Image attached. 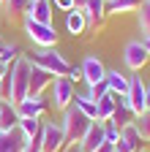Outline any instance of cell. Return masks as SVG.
Instances as JSON below:
<instances>
[{
	"label": "cell",
	"mask_w": 150,
	"mask_h": 152,
	"mask_svg": "<svg viewBox=\"0 0 150 152\" xmlns=\"http://www.w3.org/2000/svg\"><path fill=\"white\" fill-rule=\"evenodd\" d=\"M27 60H30L33 65L44 68V71L52 73V76H68V71H71V63H68L55 46H52V49H35V52H30Z\"/></svg>",
	"instance_id": "1"
},
{
	"label": "cell",
	"mask_w": 150,
	"mask_h": 152,
	"mask_svg": "<svg viewBox=\"0 0 150 152\" xmlns=\"http://www.w3.org/2000/svg\"><path fill=\"white\" fill-rule=\"evenodd\" d=\"M90 122H93V120H87L85 114L71 103V106L63 111V117H60V128H63V133H66V141H68V144H77V141L85 136V130L90 128Z\"/></svg>",
	"instance_id": "2"
},
{
	"label": "cell",
	"mask_w": 150,
	"mask_h": 152,
	"mask_svg": "<svg viewBox=\"0 0 150 152\" xmlns=\"http://www.w3.org/2000/svg\"><path fill=\"white\" fill-rule=\"evenodd\" d=\"M74 98H77V87H74V82L68 79V76H55L52 84H49V106L55 111H66Z\"/></svg>",
	"instance_id": "3"
},
{
	"label": "cell",
	"mask_w": 150,
	"mask_h": 152,
	"mask_svg": "<svg viewBox=\"0 0 150 152\" xmlns=\"http://www.w3.org/2000/svg\"><path fill=\"white\" fill-rule=\"evenodd\" d=\"M25 35H27L38 49H52V46H58V33H55L52 25H41V22H30V19H25Z\"/></svg>",
	"instance_id": "4"
},
{
	"label": "cell",
	"mask_w": 150,
	"mask_h": 152,
	"mask_svg": "<svg viewBox=\"0 0 150 152\" xmlns=\"http://www.w3.org/2000/svg\"><path fill=\"white\" fill-rule=\"evenodd\" d=\"M147 60H150V54L142 46V41H128L123 46V63H126L128 71H142L147 65Z\"/></svg>",
	"instance_id": "5"
},
{
	"label": "cell",
	"mask_w": 150,
	"mask_h": 152,
	"mask_svg": "<svg viewBox=\"0 0 150 152\" xmlns=\"http://www.w3.org/2000/svg\"><path fill=\"white\" fill-rule=\"evenodd\" d=\"M41 133H44V152H63L66 149L68 141H66V133H63L60 122H44Z\"/></svg>",
	"instance_id": "6"
},
{
	"label": "cell",
	"mask_w": 150,
	"mask_h": 152,
	"mask_svg": "<svg viewBox=\"0 0 150 152\" xmlns=\"http://www.w3.org/2000/svg\"><path fill=\"white\" fill-rule=\"evenodd\" d=\"M14 106H16V114H19V117H38L41 120L47 114V109H49V101L44 95H27V98H22Z\"/></svg>",
	"instance_id": "7"
},
{
	"label": "cell",
	"mask_w": 150,
	"mask_h": 152,
	"mask_svg": "<svg viewBox=\"0 0 150 152\" xmlns=\"http://www.w3.org/2000/svg\"><path fill=\"white\" fill-rule=\"evenodd\" d=\"M79 68H82V82H85L87 87L96 84V82H104V76H106V68H104V63L98 60L96 54H87Z\"/></svg>",
	"instance_id": "8"
},
{
	"label": "cell",
	"mask_w": 150,
	"mask_h": 152,
	"mask_svg": "<svg viewBox=\"0 0 150 152\" xmlns=\"http://www.w3.org/2000/svg\"><path fill=\"white\" fill-rule=\"evenodd\" d=\"M25 19H30V22H41V25H52V19H55L52 0H30V8H27Z\"/></svg>",
	"instance_id": "9"
},
{
	"label": "cell",
	"mask_w": 150,
	"mask_h": 152,
	"mask_svg": "<svg viewBox=\"0 0 150 152\" xmlns=\"http://www.w3.org/2000/svg\"><path fill=\"white\" fill-rule=\"evenodd\" d=\"M128 106H131V111L137 114H145L147 111V103H145V82L139 79V76H131V84H128Z\"/></svg>",
	"instance_id": "10"
},
{
	"label": "cell",
	"mask_w": 150,
	"mask_h": 152,
	"mask_svg": "<svg viewBox=\"0 0 150 152\" xmlns=\"http://www.w3.org/2000/svg\"><path fill=\"white\" fill-rule=\"evenodd\" d=\"M85 19H87V27H93V30H98V27H104V22H106V0H87L85 3Z\"/></svg>",
	"instance_id": "11"
},
{
	"label": "cell",
	"mask_w": 150,
	"mask_h": 152,
	"mask_svg": "<svg viewBox=\"0 0 150 152\" xmlns=\"http://www.w3.org/2000/svg\"><path fill=\"white\" fill-rule=\"evenodd\" d=\"M77 144L82 147V152H96V149L104 144V122L93 120V122H90V128L85 130V136H82Z\"/></svg>",
	"instance_id": "12"
},
{
	"label": "cell",
	"mask_w": 150,
	"mask_h": 152,
	"mask_svg": "<svg viewBox=\"0 0 150 152\" xmlns=\"http://www.w3.org/2000/svg\"><path fill=\"white\" fill-rule=\"evenodd\" d=\"M52 79H55L52 73H47L44 68H38V65L30 63V84H27V95H44V92L49 90Z\"/></svg>",
	"instance_id": "13"
},
{
	"label": "cell",
	"mask_w": 150,
	"mask_h": 152,
	"mask_svg": "<svg viewBox=\"0 0 150 152\" xmlns=\"http://www.w3.org/2000/svg\"><path fill=\"white\" fill-rule=\"evenodd\" d=\"M25 136L19 128L14 130H0V152H22L25 149Z\"/></svg>",
	"instance_id": "14"
},
{
	"label": "cell",
	"mask_w": 150,
	"mask_h": 152,
	"mask_svg": "<svg viewBox=\"0 0 150 152\" xmlns=\"http://www.w3.org/2000/svg\"><path fill=\"white\" fill-rule=\"evenodd\" d=\"M66 30H68V35H82L85 30H87V19H85V11H79V8H74V11H66Z\"/></svg>",
	"instance_id": "15"
},
{
	"label": "cell",
	"mask_w": 150,
	"mask_h": 152,
	"mask_svg": "<svg viewBox=\"0 0 150 152\" xmlns=\"http://www.w3.org/2000/svg\"><path fill=\"white\" fill-rule=\"evenodd\" d=\"M104 82H106L109 92H115V95H126V92H128V84H131V76H126V73H120V71H106Z\"/></svg>",
	"instance_id": "16"
},
{
	"label": "cell",
	"mask_w": 150,
	"mask_h": 152,
	"mask_svg": "<svg viewBox=\"0 0 150 152\" xmlns=\"http://www.w3.org/2000/svg\"><path fill=\"white\" fill-rule=\"evenodd\" d=\"M30 8V0H6L3 3V16L8 19V22H14V19L25 16Z\"/></svg>",
	"instance_id": "17"
},
{
	"label": "cell",
	"mask_w": 150,
	"mask_h": 152,
	"mask_svg": "<svg viewBox=\"0 0 150 152\" xmlns=\"http://www.w3.org/2000/svg\"><path fill=\"white\" fill-rule=\"evenodd\" d=\"M16 125H19V114H16V106L14 103H3V109H0V130H14Z\"/></svg>",
	"instance_id": "18"
},
{
	"label": "cell",
	"mask_w": 150,
	"mask_h": 152,
	"mask_svg": "<svg viewBox=\"0 0 150 152\" xmlns=\"http://www.w3.org/2000/svg\"><path fill=\"white\" fill-rule=\"evenodd\" d=\"M74 106H77L87 120H98V109H96V101L90 98V95H77L74 98Z\"/></svg>",
	"instance_id": "19"
},
{
	"label": "cell",
	"mask_w": 150,
	"mask_h": 152,
	"mask_svg": "<svg viewBox=\"0 0 150 152\" xmlns=\"http://www.w3.org/2000/svg\"><path fill=\"white\" fill-rule=\"evenodd\" d=\"M142 0H106V14H128L137 11Z\"/></svg>",
	"instance_id": "20"
},
{
	"label": "cell",
	"mask_w": 150,
	"mask_h": 152,
	"mask_svg": "<svg viewBox=\"0 0 150 152\" xmlns=\"http://www.w3.org/2000/svg\"><path fill=\"white\" fill-rule=\"evenodd\" d=\"M96 109H98V122L112 120V114H115V98H112V92L96 101Z\"/></svg>",
	"instance_id": "21"
},
{
	"label": "cell",
	"mask_w": 150,
	"mask_h": 152,
	"mask_svg": "<svg viewBox=\"0 0 150 152\" xmlns=\"http://www.w3.org/2000/svg\"><path fill=\"white\" fill-rule=\"evenodd\" d=\"M41 125H44V122H41L38 117H19V125H16V128L22 130V136H25V139H33L35 133L41 130Z\"/></svg>",
	"instance_id": "22"
},
{
	"label": "cell",
	"mask_w": 150,
	"mask_h": 152,
	"mask_svg": "<svg viewBox=\"0 0 150 152\" xmlns=\"http://www.w3.org/2000/svg\"><path fill=\"white\" fill-rule=\"evenodd\" d=\"M137 25L145 35H150V0H142L137 8Z\"/></svg>",
	"instance_id": "23"
},
{
	"label": "cell",
	"mask_w": 150,
	"mask_h": 152,
	"mask_svg": "<svg viewBox=\"0 0 150 152\" xmlns=\"http://www.w3.org/2000/svg\"><path fill=\"white\" fill-rule=\"evenodd\" d=\"M134 125H137V130H139L142 141H145V144H150V111L139 114V117L134 120Z\"/></svg>",
	"instance_id": "24"
},
{
	"label": "cell",
	"mask_w": 150,
	"mask_h": 152,
	"mask_svg": "<svg viewBox=\"0 0 150 152\" xmlns=\"http://www.w3.org/2000/svg\"><path fill=\"white\" fill-rule=\"evenodd\" d=\"M25 52H22V46L19 44H6V49H3V63H16V60H19V57H22Z\"/></svg>",
	"instance_id": "25"
},
{
	"label": "cell",
	"mask_w": 150,
	"mask_h": 152,
	"mask_svg": "<svg viewBox=\"0 0 150 152\" xmlns=\"http://www.w3.org/2000/svg\"><path fill=\"white\" fill-rule=\"evenodd\" d=\"M41 128H44V125H41ZM22 152H44V133L38 130V133H35L33 139H27V141H25V149H22Z\"/></svg>",
	"instance_id": "26"
},
{
	"label": "cell",
	"mask_w": 150,
	"mask_h": 152,
	"mask_svg": "<svg viewBox=\"0 0 150 152\" xmlns=\"http://www.w3.org/2000/svg\"><path fill=\"white\" fill-rule=\"evenodd\" d=\"M117 139H120V128L115 125V122H104V141H109V144H117Z\"/></svg>",
	"instance_id": "27"
},
{
	"label": "cell",
	"mask_w": 150,
	"mask_h": 152,
	"mask_svg": "<svg viewBox=\"0 0 150 152\" xmlns=\"http://www.w3.org/2000/svg\"><path fill=\"white\" fill-rule=\"evenodd\" d=\"M87 95H90L93 101H98V98H104V95H109L106 82H96V84H90V87H87Z\"/></svg>",
	"instance_id": "28"
},
{
	"label": "cell",
	"mask_w": 150,
	"mask_h": 152,
	"mask_svg": "<svg viewBox=\"0 0 150 152\" xmlns=\"http://www.w3.org/2000/svg\"><path fill=\"white\" fill-rule=\"evenodd\" d=\"M52 6L58 11H74V0H52Z\"/></svg>",
	"instance_id": "29"
},
{
	"label": "cell",
	"mask_w": 150,
	"mask_h": 152,
	"mask_svg": "<svg viewBox=\"0 0 150 152\" xmlns=\"http://www.w3.org/2000/svg\"><path fill=\"white\" fill-rule=\"evenodd\" d=\"M68 79H71V82H82V68H79V65H71Z\"/></svg>",
	"instance_id": "30"
},
{
	"label": "cell",
	"mask_w": 150,
	"mask_h": 152,
	"mask_svg": "<svg viewBox=\"0 0 150 152\" xmlns=\"http://www.w3.org/2000/svg\"><path fill=\"white\" fill-rule=\"evenodd\" d=\"M8 63H3V60H0V84H3V79H6V73H8Z\"/></svg>",
	"instance_id": "31"
},
{
	"label": "cell",
	"mask_w": 150,
	"mask_h": 152,
	"mask_svg": "<svg viewBox=\"0 0 150 152\" xmlns=\"http://www.w3.org/2000/svg\"><path fill=\"white\" fill-rule=\"evenodd\" d=\"M96 152H115V144H109V141H104V144H101V147H98Z\"/></svg>",
	"instance_id": "32"
},
{
	"label": "cell",
	"mask_w": 150,
	"mask_h": 152,
	"mask_svg": "<svg viewBox=\"0 0 150 152\" xmlns=\"http://www.w3.org/2000/svg\"><path fill=\"white\" fill-rule=\"evenodd\" d=\"M63 152H82V147H79V144H66Z\"/></svg>",
	"instance_id": "33"
},
{
	"label": "cell",
	"mask_w": 150,
	"mask_h": 152,
	"mask_svg": "<svg viewBox=\"0 0 150 152\" xmlns=\"http://www.w3.org/2000/svg\"><path fill=\"white\" fill-rule=\"evenodd\" d=\"M145 103H147V111H150V84H145Z\"/></svg>",
	"instance_id": "34"
},
{
	"label": "cell",
	"mask_w": 150,
	"mask_h": 152,
	"mask_svg": "<svg viewBox=\"0 0 150 152\" xmlns=\"http://www.w3.org/2000/svg\"><path fill=\"white\" fill-rule=\"evenodd\" d=\"M142 46H145V49H147V54H150V35H145V38H142Z\"/></svg>",
	"instance_id": "35"
},
{
	"label": "cell",
	"mask_w": 150,
	"mask_h": 152,
	"mask_svg": "<svg viewBox=\"0 0 150 152\" xmlns=\"http://www.w3.org/2000/svg\"><path fill=\"white\" fill-rule=\"evenodd\" d=\"M85 3H87V0H74V8H79V11H82V8H85Z\"/></svg>",
	"instance_id": "36"
},
{
	"label": "cell",
	"mask_w": 150,
	"mask_h": 152,
	"mask_svg": "<svg viewBox=\"0 0 150 152\" xmlns=\"http://www.w3.org/2000/svg\"><path fill=\"white\" fill-rule=\"evenodd\" d=\"M3 49H6V44H0V60H3Z\"/></svg>",
	"instance_id": "37"
},
{
	"label": "cell",
	"mask_w": 150,
	"mask_h": 152,
	"mask_svg": "<svg viewBox=\"0 0 150 152\" xmlns=\"http://www.w3.org/2000/svg\"><path fill=\"white\" fill-rule=\"evenodd\" d=\"M3 103H6V101H3V98H0V109H3Z\"/></svg>",
	"instance_id": "38"
},
{
	"label": "cell",
	"mask_w": 150,
	"mask_h": 152,
	"mask_svg": "<svg viewBox=\"0 0 150 152\" xmlns=\"http://www.w3.org/2000/svg\"><path fill=\"white\" fill-rule=\"evenodd\" d=\"M139 152H150V149H139Z\"/></svg>",
	"instance_id": "39"
},
{
	"label": "cell",
	"mask_w": 150,
	"mask_h": 152,
	"mask_svg": "<svg viewBox=\"0 0 150 152\" xmlns=\"http://www.w3.org/2000/svg\"><path fill=\"white\" fill-rule=\"evenodd\" d=\"M0 44H3V35H0Z\"/></svg>",
	"instance_id": "40"
},
{
	"label": "cell",
	"mask_w": 150,
	"mask_h": 152,
	"mask_svg": "<svg viewBox=\"0 0 150 152\" xmlns=\"http://www.w3.org/2000/svg\"><path fill=\"white\" fill-rule=\"evenodd\" d=\"M3 3H6V0H0V6H3Z\"/></svg>",
	"instance_id": "41"
}]
</instances>
